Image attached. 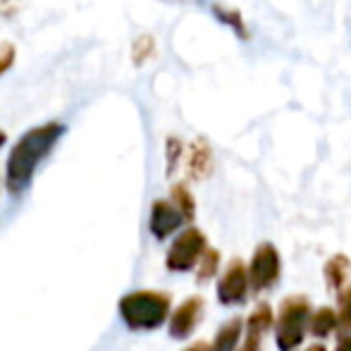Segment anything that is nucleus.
<instances>
[{
  "mask_svg": "<svg viewBox=\"0 0 351 351\" xmlns=\"http://www.w3.org/2000/svg\"><path fill=\"white\" fill-rule=\"evenodd\" d=\"M19 8H22V0H0V24L17 17Z\"/></svg>",
  "mask_w": 351,
  "mask_h": 351,
  "instance_id": "nucleus-21",
  "label": "nucleus"
},
{
  "mask_svg": "<svg viewBox=\"0 0 351 351\" xmlns=\"http://www.w3.org/2000/svg\"><path fill=\"white\" fill-rule=\"evenodd\" d=\"M339 330V318H337V308H330V306H320L318 311H313L308 320V332L318 339L330 337L332 332Z\"/></svg>",
  "mask_w": 351,
  "mask_h": 351,
  "instance_id": "nucleus-11",
  "label": "nucleus"
},
{
  "mask_svg": "<svg viewBox=\"0 0 351 351\" xmlns=\"http://www.w3.org/2000/svg\"><path fill=\"white\" fill-rule=\"evenodd\" d=\"M337 318H339V332L349 335L351 330V285L344 287L337 294Z\"/></svg>",
  "mask_w": 351,
  "mask_h": 351,
  "instance_id": "nucleus-18",
  "label": "nucleus"
},
{
  "mask_svg": "<svg viewBox=\"0 0 351 351\" xmlns=\"http://www.w3.org/2000/svg\"><path fill=\"white\" fill-rule=\"evenodd\" d=\"M273 323H275L273 306L263 301V304L256 306L254 313L246 318V332H254V335H261V337H263L265 332L273 330Z\"/></svg>",
  "mask_w": 351,
  "mask_h": 351,
  "instance_id": "nucleus-14",
  "label": "nucleus"
},
{
  "mask_svg": "<svg viewBox=\"0 0 351 351\" xmlns=\"http://www.w3.org/2000/svg\"><path fill=\"white\" fill-rule=\"evenodd\" d=\"M5 141H8V134H5V132H3V130H0V148H3V146H5Z\"/></svg>",
  "mask_w": 351,
  "mask_h": 351,
  "instance_id": "nucleus-26",
  "label": "nucleus"
},
{
  "mask_svg": "<svg viewBox=\"0 0 351 351\" xmlns=\"http://www.w3.org/2000/svg\"><path fill=\"white\" fill-rule=\"evenodd\" d=\"M14 58H17V51H14L12 43H8V41L0 43V74L8 72L10 67H12Z\"/></svg>",
  "mask_w": 351,
  "mask_h": 351,
  "instance_id": "nucleus-20",
  "label": "nucleus"
},
{
  "mask_svg": "<svg viewBox=\"0 0 351 351\" xmlns=\"http://www.w3.org/2000/svg\"><path fill=\"white\" fill-rule=\"evenodd\" d=\"M244 320L239 318V315H234V318H230L225 325H222L220 330H217L215 339H213V351H237L241 347V337H244Z\"/></svg>",
  "mask_w": 351,
  "mask_h": 351,
  "instance_id": "nucleus-10",
  "label": "nucleus"
},
{
  "mask_svg": "<svg viewBox=\"0 0 351 351\" xmlns=\"http://www.w3.org/2000/svg\"><path fill=\"white\" fill-rule=\"evenodd\" d=\"M217 268H220V251L208 249L204 258H201L199 268H196V282H199V285H206V282L217 275Z\"/></svg>",
  "mask_w": 351,
  "mask_h": 351,
  "instance_id": "nucleus-17",
  "label": "nucleus"
},
{
  "mask_svg": "<svg viewBox=\"0 0 351 351\" xmlns=\"http://www.w3.org/2000/svg\"><path fill=\"white\" fill-rule=\"evenodd\" d=\"M208 239L199 227H186L175 237L172 246L167 249L165 256V268L170 273H189V270L199 268L201 258L208 251Z\"/></svg>",
  "mask_w": 351,
  "mask_h": 351,
  "instance_id": "nucleus-4",
  "label": "nucleus"
},
{
  "mask_svg": "<svg viewBox=\"0 0 351 351\" xmlns=\"http://www.w3.org/2000/svg\"><path fill=\"white\" fill-rule=\"evenodd\" d=\"M170 201L177 206V208H180V213L186 217V220H194L196 201H194V196H191L189 186H186L184 182H180V184L172 186V189H170Z\"/></svg>",
  "mask_w": 351,
  "mask_h": 351,
  "instance_id": "nucleus-15",
  "label": "nucleus"
},
{
  "mask_svg": "<svg viewBox=\"0 0 351 351\" xmlns=\"http://www.w3.org/2000/svg\"><path fill=\"white\" fill-rule=\"evenodd\" d=\"M182 156H184V143L177 136H170L165 141V158H167V175H175L177 165H180Z\"/></svg>",
  "mask_w": 351,
  "mask_h": 351,
  "instance_id": "nucleus-19",
  "label": "nucleus"
},
{
  "mask_svg": "<svg viewBox=\"0 0 351 351\" xmlns=\"http://www.w3.org/2000/svg\"><path fill=\"white\" fill-rule=\"evenodd\" d=\"M335 351H351V332L349 335H342L337 342V349Z\"/></svg>",
  "mask_w": 351,
  "mask_h": 351,
  "instance_id": "nucleus-23",
  "label": "nucleus"
},
{
  "mask_svg": "<svg viewBox=\"0 0 351 351\" xmlns=\"http://www.w3.org/2000/svg\"><path fill=\"white\" fill-rule=\"evenodd\" d=\"M206 311V301L204 296H189L184 299L170 315V323H167V330H170L172 339H186L194 335L196 325L201 323Z\"/></svg>",
  "mask_w": 351,
  "mask_h": 351,
  "instance_id": "nucleus-7",
  "label": "nucleus"
},
{
  "mask_svg": "<svg viewBox=\"0 0 351 351\" xmlns=\"http://www.w3.org/2000/svg\"><path fill=\"white\" fill-rule=\"evenodd\" d=\"M306 351H328V349H325L323 344H311V347L306 349Z\"/></svg>",
  "mask_w": 351,
  "mask_h": 351,
  "instance_id": "nucleus-25",
  "label": "nucleus"
},
{
  "mask_svg": "<svg viewBox=\"0 0 351 351\" xmlns=\"http://www.w3.org/2000/svg\"><path fill=\"white\" fill-rule=\"evenodd\" d=\"M237 351H261V335H254V332H246L244 335V342Z\"/></svg>",
  "mask_w": 351,
  "mask_h": 351,
  "instance_id": "nucleus-22",
  "label": "nucleus"
},
{
  "mask_svg": "<svg viewBox=\"0 0 351 351\" xmlns=\"http://www.w3.org/2000/svg\"><path fill=\"white\" fill-rule=\"evenodd\" d=\"M280 273H282V261H280L278 246L270 244V241H263L254 251V258L249 263V280L254 294H263V291L273 289L280 282Z\"/></svg>",
  "mask_w": 351,
  "mask_h": 351,
  "instance_id": "nucleus-5",
  "label": "nucleus"
},
{
  "mask_svg": "<svg viewBox=\"0 0 351 351\" xmlns=\"http://www.w3.org/2000/svg\"><path fill=\"white\" fill-rule=\"evenodd\" d=\"M184 222H186V217L182 215L180 208H177L172 201H165V199L153 201L151 215H148V230H151V234L156 237L158 241L175 234Z\"/></svg>",
  "mask_w": 351,
  "mask_h": 351,
  "instance_id": "nucleus-8",
  "label": "nucleus"
},
{
  "mask_svg": "<svg viewBox=\"0 0 351 351\" xmlns=\"http://www.w3.org/2000/svg\"><path fill=\"white\" fill-rule=\"evenodd\" d=\"M65 134L62 122H46L41 127H34L27 134L19 136L12 146L5 162V189L12 196H22L29 189L38 165L51 156L56 143Z\"/></svg>",
  "mask_w": 351,
  "mask_h": 351,
  "instance_id": "nucleus-1",
  "label": "nucleus"
},
{
  "mask_svg": "<svg viewBox=\"0 0 351 351\" xmlns=\"http://www.w3.org/2000/svg\"><path fill=\"white\" fill-rule=\"evenodd\" d=\"M153 56H156V38H153L151 34L136 36L134 43H132V62H134L136 67H143Z\"/></svg>",
  "mask_w": 351,
  "mask_h": 351,
  "instance_id": "nucleus-16",
  "label": "nucleus"
},
{
  "mask_svg": "<svg viewBox=\"0 0 351 351\" xmlns=\"http://www.w3.org/2000/svg\"><path fill=\"white\" fill-rule=\"evenodd\" d=\"M311 301L301 294L285 296L278 308V325H275V344L280 351H294L304 342L308 332Z\"/></svg>",
  "mask_w": 351,
  "mask_h": 351,
  "instance_id": "nucleus-3",
  "label": "nucleus"
},
{
  "mask_svg": "<svg viewBox=\"0 0 351 351\" xmlns=\"http://www.w3.org/2000/svg\"><path fill=\"white\" fill-rule=\"evenodd\" d=\"M213 172V151L206 139H196L186 151V175L189 180H206Z\"/></svg>",
  "mask_w": 351,
  "mask_h": 351,
  "instance_id": "nucleus-9",
  "label": "nucleus"
},
{
  "mask_svg": "<svg viewBox=\"0 0 351 351\" xmlns=\"http://www.w3.org/2000/svg\"><path fill=\"white\" fill-rule=\"evenodd\" d=\"M213 14H215L217 22H222L225 27H230L241 41H249L251 32H249V24H246L244 14L239 12L237 8H227V5H213Z\"/></svg>",
  "mask_w": 351,
  "mask_h": 351,
  "instance_id": "nucleus-13",
  "label": "nucleus"
},
{
  "mask_svg": "<svg viewBox=\"0 0 351 351\" xmlns=\"http://www.w3.org/2000/svg\"><path fill=\"white\" fill-rule=\"evenodd\" d=\"M349 270H351L349 256H344V254L332 256V258L325 263V285L339 294L349 282Z\"/></svg>",
  "mask_w": 351,
  "mask_h": 351,
  "instance_id": "nucleus-12",
  "label": "nucleus"
},
{
  "mask_svg": "<svg viewBox=\"0 0 351 351\" xmlns=\"http://www.w3.org/2000/svg\"><path fill=\"white\" fill-rule=\"evenodd\" d=\"M182 351H213V347L208 342H196V344H189V347L182 349Z\"/></svg>",
  "mask_w": 351,
  "mask_h": 351,
  "instance_id": "nucleus-24",
  "label": "nucleus"
},
{
  "mask_svg": "<svg viewBox=\"0 0 351 351\" xmlns=\"http://www.w3.org/2000/svg\"><path fill=\"white\" fill-rule=\"evenodd\" d=\"M249 291H251L249 268H246L241 258L230 261L227 268L222 270L220 280H217V301L222 306H241L249 299Z\"/></svg>",
  "mask_w": 351,
  "mask_h": 351,
  "instance_id": "nucleus-6",
  "label": "nucleus"
},
{
  "mask_svg": "<svg viewBox=\"0 0 351 351\" xmlns=\"http://www.w3.org/2000/svg\"><path fill=\"white\" fill-rule=\"evenodd\" d=\"M122 323L134 332H151L165 325L172 315V299L165 291L136 289L130 291L117 304Z\"/></svg>",
  "mask_w": 351,
  "mask_h": 351,
  "instance_id": "nucleus-2",
  "label": "nucleus"
}]
</instances>
